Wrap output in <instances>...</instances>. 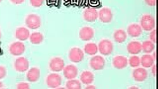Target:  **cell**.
I'll list each match as a JSON object with an SVG mask.
<instances>
[{
	"instance_id": "cell-1",
	"label": "cell",
	"mask_w": 158,
	"mask_h": 89,
	"mask_svg": "<svg viewBox=\"0 0 158 89\" xmlns=\"http://www.w3.org/2000/svg\"><path fill=\"white\" fill-rule=\"evenodd\" d=\"M46 82L48 87L50 88H58L61 84L62 78L57 73H52L47 76Z\"/></svg>"
},
{
	"instance_id": "cell-2",
	"label": "cell",
	"mask_w": 158,
	"mask_h": 89,
	"mask_svg": "<svg viewBox=\"0 0 158 89\" xmlns=\"http://www.w3.org/2000/svg\"><path fill=\"white\" fill-rule=\"evenodd\" d=\"M98 48L101 54L104 56H108L113 51V44L109 40L103 39L99 42Z\"/></svg>"
},
{
	"instance_id": "cell-3",
	"label": "cell",
	"mask_w": 158,
	"mask_h": 89,
	"mask_svg": "<svg viewBox=\"0 0 158 89\" xmlns=\"http://www.w3.org/2000/svg\"><path fill=\"white\" fill-rule=\"evenodd\" d=\"M68 57L71 61L74 63H78L83 60L84 54L81 49L77 47H74L70 50Z\"/></svg>"
},
{
	"instance_id": "cell-4",
	"label": "cell",
	"mask_w": 158,
	"mask_h": 89,
	"mask_svg": "<svg viewBox=\"0 0 158 89\" xmlns=\"http://www.w3.org/2000/svg\"><path fill=\"white\" fill-rule=\"evenodd\" d=\"M25 23L27 26L31 29H37L41 26V19L40 17L36 14H30L26 17Z\"/></svg>"
},
{
	"instance_id": "cell-5",
	"label": "cell",
	"mask_w": 158,
	"mask_h": 89,
	"mask_svg": "<svg viewBox=\"0 0 158 89\" xmlns=\"http://www.w3.org/2000/svg\"><path fill=\"white\" fill-rule=\"evenodd\" d=\"M50 69L54 72H59L63 70L65 67L63 59L60 57H55L50 61L49 64Z\"/></svg>"
},
{
	"instance_id": "cell-6",
	"label": "cell",
	"mask_w": 158,
	"mask_h": 89,
	"mask_svg": "<svg viewBox=\"0 0 158 89\" xmlns=\"http://www.w3.org/2000/svg\"><path fill=\"white\" fill-rule=\"evenodd\" d=\"M91 67L95 70H102L105 65L104 58L101 56L96 55L92 57L89 61Z\"/></svg>"
},
{
	"instance_id": "cell-7",
	"label": "cell",
	"mask_w": 158,
	"mask_h": 89,
	"mask_svg": "<svg viewBox=\"0 0 158 89\" xmlns=\"http://www.w3.org/2000/svg\"><path fill=\"white\" fill-rule=\"evenodd\" d=\"M142 28L145 31H150L152 30L155 26V21L152 16L144 15L142 17L141 22Z\"/></svg>"
},
{
	"instance_id": "cell-8",
	"label": "cell",
	"mask_w": 158,
	"mask_h": 89,
	"mask_svg": "<svg viewBox=\"0 0 158 89\" xmlns=\"http://www.w3.org/2000/svg\"><path fill=\"white\" fill-rule=\"evenodd\" d=\"M63 70L64 76L68 80L75 78L78 73L77 68L72 64L68 65L65 66Z\"/></svg>"
},
{
	"instance_id": "cell-9",
	"label": "cell",
	"mask_w": 158,
	"mask_h": 89,
	"mask_svg": "<svg viewBox=\"0 0 158 89\" xmlns=\"http://www.w3.org/2000/svg\"><path fill=\"white\" fill-rule=\"evenodd\" d=\"M79 35L81 40L84 41H89L94 37V31L90 27H84L80 30Z\"/></svg>"
},
{
	"instance_id": "cell-10",
	"label": "cell",
	"mask_w": 158,
	"mask_h": 89,
	"mask_svg": "<svg viewBox=\"0 0 158 89\" xmlns=\"http://www.w3.org/2000/svg\"><path fill=\"white\" fill-rule=\"evenodd\" d=\"M148 76V72L146 70L143 68H138L134 70L132 72L134 79L138 82L145 81Z\"/></svg>"
},
{
	"instance_id": "cell-11",
	"label": "cell",
	"mask_w": 158,
	"mask_h": 89,
	"mask_svg": "<svg viewBox=\"0 0 158 89\" xmlns=\"http://www.w3.org/2000/svg\"><path fill=\"white\" fill-rule=\"evenodd\" d=\"M29 62L28 60L23 57L17 58L15 64V69L20 72H24L27 70L29 68Z\"/></svg>"
},
{
	"instance_id": "cell-12",
	"label": "cell",
	"mask_w": 158,
	"mask_h": 89,
	"mask_svg": "<svg viewBox=\"0 0 158 89\" xmlns=\"http://www.w3.org/2000/svg\"><path fill=\"white\" fill-rule=\"evenodd\" d=\"M127 58L123 56H117L115 57L112 60V64L116 68L121 70L127 67L128 64Z\"/></svg>"
},
{
	"instance_id": "cell-13",
	"label": "cell",
	"mask_w": 158,
	"mask_h": 89,
	"mask_svg": "<svg viewBox=\"0 0 158 89\" xmlns=\"http://www.w3.org/2000/svg\"><path fill=\"white\" fill-rule=\"evenodd\" d=\"M25 46L22 42H16L13 43L10 45V50L13 55L19 56L21 55L24 52Z\"/></svg>"
},
{
	"instance_id": "cell-14",
	"label": "cell",
	"mask_w": 158,
	"mask_h": 89,
	"mask_svg": "<svg viewBox=\"0 0 158 89\" xmlns=\"http://www.w3.org/2000/svg\"><path fill=\"white\" fill-rule=\"evenodd\" d=\"M98 17L97 11L93 8H89L85 9L83 13V17L86 21L92 22L95 21Z\"/></svg>"
},
{
	"instance_id": "cell-15",
	"label": "cell",
	"mask_w": 158,
	"mask_h": 89,
	"mask_svg": "<svg viewBox=\"0 0 158 89\" xmlns=\"http://www.w3.org/2000/svg\"><path fill=\"white\" fill-rule=\"evenodd\" d=\"M40 76V69L37 67H33L31 68L27 74V80L31 82H35L39 79Z\"/></svg>"
},
{
	"instance_id": "cell-16",
	"label": "cell",
	"mask_w": 158,
	"mask_h": 89,
	"mask_svg": "<svg viewBox=\"0 0 158 89\" xmlns=\"http://www.w3.org/2000/svg\"><path fill=\"white\" fill-rule=\"evenodd\" d=\"M127 49L130 53L137 54L140 53L142 50V44L138 41H132L128 44Z\"/></svg>"
},
{
	"instance_id": "cell-17",
	"label": "cell",
	"mask_w": 158,
	"mask_h": 89,
	"mask_svg": "<svg viewBox=\"0 0 158 89\" xmlns=\"http://www.w3.org/2000/svg\"><path fill=\"white\" fill-rule=\"evenodd\" d=\"M98 16L100 20L104 23L110 22L112 18L110 10L107 8H104L101 9L99 12Z\"/></svg>"
},
{
	"instance_id": "cell-18",
	"label": "cell",
	"mask_w": 158,
	"mask_h": 89,
	"mask_svg": "<svg viewBox=\"0 0 158 89\" xmlns=\"http://www.w3.org/2000/svg\"><path fill=\"white\" fill-rule=\"evenodd\" d=\"M94 78V74L91 71L85 70L81 74L80 79L81 82L84 84L88 85L91 84Z\"/></svg>"
},
{
	"instance_id": "cell-19",
	"label": "cell",
	"mask_w": 158,
	"mask_h": 89,
	"mask_svg": "<svg viewBox=\"0 0 158 89\" xmlns=\"http://www.w3.org/2000/svg\"><path fill=\"white\" fill-rule=\"evenodd\" d=\"M127 32L128 35L133 37L139 36L141 34L142 30L141 27L135 23L129 25L127 28Z\"/></svg>"
},
{
	"instance_id": "cell-20",
	"label": "cell",
	"mask_w": 158,
	"mask_h": 89,
	"mask_svg": "<svg viewBox=\"0 0 158 89\" xmlns=\"http://www.w3.org/2000/svg\"><path fill=\"white\" fill-rule=\"evenodd\" d=\"M30 36V32L26 28L20 27L18 28L16 31V37L20 40L23 41L27 40Z\"/></svg>"
},
{
	"instance_id": "cell-21",
	"label": "cell",
	"mask_w": 158,
	"mask_h": 89,
	"mask_svg": "<svg viewBox=\"0 0 158 89\" xmlns=\"http://www.w3.org/2000/svg\"><path fill=\"white\" fill-rule=\"evenodd\" d=\"M154 61L152 55L145 54L143 55L140 59V64L144 67L149 68L154 64Z\"/></svg>"
},
{
	"instance_id": "cell-22",
	"label": "cell",
	"mask_w": 158,
	"mask_h": 89,
	"mask_svg": "<svg viewBox=\"0 0 158 89\" xmlns=\"http://www.w3.org/2000/svg\"><path fill=\"white\" fill-rule=\"evenodd\" d=\"M127 37L126 33L122 29L117 30L114 32L113 35L114 40L118 43H122L125 41Z\"/></svg>"
},
{
	"instance_id": "cell-23",
	"label": "cell",
	"mask_w": 158,
	"mask_h": 89,
	"mask_svg": "<svg viewBox=\"0 0 158 89\" xmlns=\"http://www.w3.org/2000/svg\"><path fill=\"white\" fill-rule=\"evenodd\" d=\"M30 42L33 44H39L42 42L44 37L43 35L39 32L32 33L30 36Z\"/></svg>"
},
{
	"instance_id": "cell-24",
	"label": "cell",
	"mask_w": 158,
	"mask_h": 89,
	"mask_svg": "<svg viewBox=\"0 0 158 89\" xmlns=\"http://www.w3.org/2000/svg\"><path fill=\"white\" fill-rule=\"evenodd\" d=\"M98 50V46L96 44L93 43H87L84 47L85 53L89 55L95 54L97 53Z\"/></svg>"
},
{
	"instance_id": "cell-25",
	"label": "cell",
	"mask_w": 158,
	"mask_h": 89,
	"mask_svg": "<svg viewBox=\"0 0 158 89\" xmlns=\"http://www.w3.org/2000/svg\"><path fill=\"white\" fill-rule=\"evenodd\" d=\"M65 87L68 89H80L81 84L79 80L74 78L68 80L66 83Z\"/></svg>"
},
{
	"instance_id": "cell-26",
	"label": "cell",
	"mask_w": 158,
	"mask_h": 89,
	"mask_svg": "<svg viewBox=\"0 0 158 89\" xmlns=\"http://www.w3.org/2000/svg\"><path fill=\"white\" fill-rule=\"evenodd\" d=\"M155 48L154 43L151 41H145L142 44V50L145 53H150L153 51Z\"/></svg>"
},
{
	"instance_id": "cell-27",
	"label": "cell",
	"mask_w": 158,
	"mask_h": 89,
	"mask_svg": "<svg viewBox=\"0 0 158 89\" xmlns=\"http://www.w3.org/2000/svg\"><path fill=\"white\" fill-rule=\"evenodd\" d=\"M129 65L132 67H136L139 66L140 64V59L136 55L131 56L129 60Z\"/></svg>"
},
{
	"instance_id": "cell-28",
	"label": "cell",
	"mask_w": 158,
	"mask_h": 89,
	"mask_svg": "<svg viewBox=\"0 0 158 89\" xmlns=\"http://www.w3.org/2000/svg\"><path fill=\"white\" fill-rule=\"evenodd\" d=\"M44 0H30L31 5L35 7H40L43 4Z\"/></svg>"
},
{
	"instance_id": "cell-29",
	"label": "cell",
	"mask_w": 158,
	"mask_h": 89,
	"mask_svg": "<svg viewBox=\"0 0 158 89\" xmlns=\"http://www.w3.org/2000/svg\"><path fill=\"white\" fill-rule=\"evenodd\" d=\"M150 39L151 41L155 43L156 42V30L155 29L153 30L150 33Z\"/></svg>"
},
{
	"instance_id": "cell-30",
	"label": "cell",
	"mask_w": 158,
	"mask_h": 89,
	"mask_svg": "<svg viewBox=\"0 0 158 89\" xmlns=\"http://www.w3.org/2000/svg\"><path fill=\"white\" fill-rule=\"evenodd\" d=\"M18 89H29V85L26 83H21L19 84L17 87Z\"/></svg>"
},
{
	"instance_id": "cell-31",
	"label": "cell",
	"mask_w": 158,
	"mask_h": 89,
	"mask_svg": "<svg viewBox=\"0 0 158 89\" xmlns=\"http://www.w3.org/2000/svg\"><path fill=\"white\" fill-rule=\"evenodd\" d=\"M6 74V70L5 67L0 66V79L3 78Z\"/></svg>"
},
{
	"instance_id": "cell-32",
	"label": "cell",
	"mask_w": 158,
	"mask_h": 89,
	"mask_svg": "<svg viewBox=\"0 0 158 89\" xmlns=\"http://www.w3.org/2000/svg\"><path fill=\"white\" fill-rule=\"evenodd\" d=\"M146 3L151 6H155L156 4V0H145Z\"/></svg>"
},
{
	"instance_id": "cell-33",
	"label": "cell",
	"mask_w": 158,
	"mask_h": 89,
	"mask_svg": "<svg viewBox=\"0 0 158 89\" xmlns=\"http://www.w3.org/2000/svg\"><path fill=\"white\" fill-rule=\"evenodd\" d=\"M151 72L153 75L155 77L156 75V65L154 64L152 66Z\"/></svg>"
},
{
	"instance_id": "cell-34",
	"label": "cell",
	"mask_w": 158,
	"mask_h": 89,
	"mask_svg": "<svg viewBox=\"0 0 158 89\" xmlns=\"http://www.w3.org/2000/svg\"><path fill=\"white\" fill-rule=\"evenodd\" d=\"M25 0H10L12 2L16 4H21L23 3Z\"/></svg>"
},
{
	"instance_id": "cell-35",
	"label": "cell",
	"mask_w": 158,
	"mask_h": 89,
	"mask_svg": "<svg viewBox=\"0 0 158 89\" xmlns=\"http://www.w3.org/2000/svg\"><path fill=\"white\" fill-rule=\"evenodd\" d=\"M86 86L85 88L88 89H94L96 88L95 86L94 85L89 84Z\"/></svg>"
},
{
	"instance_id": "cell-36",
	"label": "cell",
	"mask_w": 158,
	"mask_h": 89,
	"mask_svg": "<svg viewBox=\"0 0 158 89\" xmlns=\"http://www.w3.org/2000/svg\"><path fill=\"white\" fill-rule=\"evenodd\" d=\"M152 57L154 58L155 60L156 59V51H155L153 53V55H152Z\"/></svg>"
},
{
	"instance_id": "cell-37",
	"label": "cell",
	"mask_w": 158,
	"mask_h": 89,
	"mask_svg": "<svg viewBox=\"0 0 158 89\" xmlns=\"http://www.w3.org/2000/svg\"><path fill=\"white\" fill-rule=\"evenodd\" d=\"M3 87V85L2 83L1 82H0V89L2 88Z\"/></svg>"
},
{
	"instance_id": "cell-38",
	"label": "cell",
	"mask_w": 158,
	"mask_h": 89,
	"mask_svg": "<svg viewBox=\"0 0 158 89\" xmlns=\"http://www.w3.org/2000/svg\"><path fill=\"white\" fill-rule=\"evenodd\" d=\"M130 88L136 89V88H138V87H136L135 86H132L131 87H130Z\"/></svg>"
},
{
	"instance_id": "cell-39",
	"label": "cell",
	"mask_w": 158,
	"mask_h": 89,
	"mask_svg": "<svg viewBox=\"0 0 158 89\" xmlns=\"http://www.w3.org/2000/svg\"><path fill=\"white\" fill-rule=\"evenodd\" d=\"M0 36H1V32H0Z\"/></svg>"
},
{
	"instance_id": "cell-40",
	"label": "cell",
	"mask_w": 158,
	"mask_h": 89,
	"mask_svg": "<svg viewBox=\"0 0 158 89\" xmlns=\"http://www.w3.org/2000/svg\"><path fill=\"white\" fill-rule=\"evenodd\" d=\"M2 0H0V2H1Z\"/></svg>"
}]
</instances>
